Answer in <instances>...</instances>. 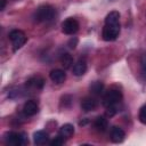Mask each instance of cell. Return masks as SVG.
Masks as SVG:
<instances>
[{
    "instance_id": "obj_16",
    "label": "cell",
    "mask_w": 146,
    "mask_h": 146,
    "mask_svg": "<svg viewBox=\"0 0 146 146\" xmlns=\"http://www.w3.org/2000/svg\"><path fill=\"white\" fill-rule=\"evenodd\" d=\"M59 59H60V64L63 65V67H64L65 70L70 68V67L73 65V58H72V56H71L70 54H67V52L62 54Z\"/></svg>"
},
{
    "instance_id": "obj_3",
    "label": "cell",
    "mask_w": 146,
    "mask_h": 146,
    "mask_svg": "<svg viewBox=\"0 0 146 146\" xmlns=\"http://www.w3.org/2000/svg\"><path fill=\"white\" fill-rule=\"evenodd\" d=\"M122 99V92L119 89H110L103 96V105L107 107H115Z\"/></svg>"
},
{
    "instance_id": "obj_21",
    "label": "cell",
    "mask_w": 146,
    "mask_h": 146,
    "mask_svg": "<svg viewBox=\"0 0 146 146\" xmlns=\"http://www.w3.org/2000/svg\"><path fill=\"white\" fill-rule=\"evenodd\" d=\"M76 43H78V39H76V38H74V39L72 38V39L68 41V44H70V48H71V49H74V48L76 47Z\"/></svg>"
},
{
    "instance_id": "obj_19",
    "label": "cell",
    "mask_w": 146,
    "mask_h": 146,
    "mask_svg": "<svg viewBox=\"0 0 146 146\" xmlns=\"http://www.w3.org/2000/svg\"><path fill=\"white\" fill-rule=\"evenodd\" d=\"M138 119H139V121H140L141 123L146 124V104L140 107L139 114H138Z\"/></svg>"
},
{
    "instance_id": "obj_14",
    "label": "cell",
    "mask_w": 146,
    "mask_h": 146,
    "mask_svg": "<svg viewBox=\"0 0 146 146\" xmlns=\"http://www.w3.org/2000/svg\"><path fill=\"white\" fill-rule=\"evenodd\" d=\"M62 137L64 138H70L73 136L74 133V127L71 123H65L59 128V132H58Z\"/></svg>"
},
{
    "instance_id": "obj_4",
    "label": "cell",
    "mask_w": 146,
    "mask_h": 146,
    "mask_svg": "<svg viewBox=\"0 0 146 146\" xmlns=\"http://www.w3.org/2000/svg\"><path fill=\"white\" fill-rule=\"evenodd\" d=\"M8 36L10 39L11 43H13L14 51H16L17 49L22 48L25 44V42H26V35L21 30H13V31H10Z\"/></svg>"
},
{
    "instance_id": "obj_17",
    "label": "cell",
    "mask_w": 146,
    "mask_h": 146,
    "mask_svg": "<svg viewBox=\"0 0 146 146\" xmlns=\"http://www.w3.org/2000/svg\"><path fill=\"white\" fill-rule=\"evenodd\" d=\"M95 128L98 130V131H105L107 125H108V122H107V119L104 117V116H98L96 120H95Z\"/></svg>"
},
{
    "instance_id": "obj_11",
    "label": "cell",
    "mask_w": 146,
    "mask_h": 146,
    "mask_svg": "<svg viewBox=\"0 0 146 146\" xmlns=\"http://www.w3.org/2000/svg\"><path fill=\"white\" fill-rule=\"evenodd\" d=\"M98 103L97 100L94 98V97H86L82 99L81 102V108L84 111V112H90V111H94L96 107H97Z\"/></svg>"
},
{
    "instance_id": "obj_5",
    "label": "cell",
    "mask_w": 146,
    "mask_h": 146,
    "mask_svg": "<svg viewBox=\"0 0 146 146\" xmlns=\"http://www.w3.org/2000/svg\"><path fill=\"white\" fill-rule=\"evenodd\" d=\"M5 140L8 145H11V146H22L24 145L27 139H26V136L25 133H22V132H8L5 137Z\"/></svg>"
},
{
    "instance_id": "obj_8",
    "label": "cell",
    "mask_w": 146,
    "mask_h": 146,
    "mask_svg": "<svg viewBox=\"0 0 146 146\" xmlns=\"http://www.w3.org/2000/svg\"><path fill=\"white\" fill-rule=\"evenodd\" d=\"M110 136H111V140H112L113 143L119 144V143H122V141L124 140L125 132L123 131L122 128L114 125V127L111 129V133H110Z\"/></svg>"
},
{
    "instance_id": "obj_15",
    "label": "cell",
    "mask_w": 146,
    "mask_h": 146,
    "mask_svg": "<svg viewBox=\"0 0 146 146\" xmlns=\"http://www.w3.org/2000/svg\"><path fill=\"white\" fill-rule=\"evenodd\" d=\"M89 89L92 95H100L104 91V83L102 81H94L89 86Z\"/></svg>"
},
{
    "instance_id": "obj_7",
    "label": "cell",
    "mask_w": 146,
    "mask_h": 146,
    "mask_svg": "<svg viewBox=\"0 0 146 146\" xmlns=\"http://www.w3.org/2000/svg\"><path fill=\"white\" fill-rule=\"evenodd\" d=\"M39 105L35 100H27L23 106V113L25 116H33L38 113Z\"/></svg>"
},
{
    "instance_id": "obj_22",
    "label": "cell",
    "mask_w": 146,
    "mask_h": 146,
    "mask_svg": "<svg viewBox=\"0 0 146 146\" xmlns=\"http://www.w3.org/2000/svg\"><path fill=\"white\" fill-rule=\"evenodd\" d=\"M5 6H6V0H1V7H0V9L3 10L5 9Z\"/></svg>"
},
{
    "instance_id": "obj_20",
    "label": "cell",
    "mask_w": 146,
    "mask_h": 146,
    "mask_svg": "<svg viewBox=\"0 0 146 146\" xmlns=\"http://www.w3.org/2000/svg\"><path fill=\"white\" fill-rule=\"evenodd\" d=\"M64 137H62L60 135H58L57 137H55L49 144H50V146H60V145H63L64 144Z\"/></svg>"
},
{
    "instance_id": "obj_13",
    "label": "cell",
    "mask_w": 146,
    "mask_h": 146,
    "mask_svg": "<svg viewBox=\"0 0 146 146\" xmlns=\"http://www.w3.org/2000/svg\"><path fill=\"white\" fill-rule=\"evenodd\" d=\"M33 141L35 145H44L49 141V135L43 130H39V131L34 132Z\"/></svg>"
},
{
    "instance_id": "obj_9",
    "label": "cell",
    "mask_w": 146,
    "mask_h": 146,
    "mask_svg": "<svg viewBox=\"0 0 146 146\" xmlns=\"http://www.w3.org/2000/svg\"><path fill=\"white\" fill-rule=\"evenodd\" d=\"M49 76H50V80H51L52 82L59 84V83H63V82L65 81V79H66V73L64 72V70L55 68V70H52V71L50 72Z\"/></svg>"
},
{
    "instance_id": "obj_12",
    "label": "cell",
    "mask_w": 146,
    "mask_h": 146,
    "mask_svg": "<svg viewBox=\"0 0 146 146\" xmlns=\"http://www.w3.org/2000/svg\"><path fill=\"white\" fill-rule=\"evenodd\" d=\"M72 71H73V74H74L75 76H81V75H83V74L86 73V71H87V62H86L83 58L79 59V60L73 65Z\"/></svg>"
},
{
    "instance_id": "obj_6",
    "label": "cell",
    "mask_w": 146,
    "mask_h": 146,
    "mask_svg": "<svg viewBox=\"0 0 146 146\" xmlns=\"http://www.w3.org/2000/svg\"><path fill=\"white\" fill-rule=\"evenodd\" d=\"M79 30V23L75 18L73 17H68L66 18L63 23H62V31L65 33V34H68V35H72L74 33H76Z\"/></svg>"
},
{
    "instance_id": "obj_2",
    "label": "cell",
    "mask_w": 146,
    "mask_h": 146,
    "mask_svg": "<svg viewBox=\"0 0 146 146\" xmlns=\"http://www.w3.org/2000/svg\"><path fill=\"white\" fill-rule=\"evenodd\" d=\"M55 8L50 5H42L38 7L33 14V18L36 22L44 23V22H50L55 17Z\"/></svg>"
},
{
    "instance_id": "obj_1",
    "label": "cell",
    "mask_w": 146,
    "mask_h": 146,
    "mask_svg": "<svg viewBox=\"0 0 146 146\" xmlns=\"http://www.w3.org/2000/svg\"><path fill=\"white\" fill-rule=\"evenodd\" d=\"M120 34V13L113 10L105 17V25L103 27L102 36L105 41H114Z\"/></svg>"
},
{
    "instance_id": "obj_10",
    "label": "cell",
    "mask_w": 146,
    "mask_h": 146,
    "mask_svg": "<svg viewBox=\"0 0 146 146\" xmlns=\"http://www.w3.org/2000/svg\"><path fill=\"white\" fill-rule=\"evenodd\" d=\"M44 80L41 76H33L26 81V87L33 90H41L43 88Z\"/></svg>"
},
{
    "instance_id": "obj_18",
    "label": "cell",
    "mask_w": 146,
    "mask_h": 146,
    "mask_svg": "<svg viewBox=\"0 0 146 146\" xmlns=\"http://www.w3.org/2000/svg\"><path fill=\"white\" fill-rule=\"evenodd\" d=\"M140 72L144 80H146V54H144L140 58Z\"/></svg>"
}]
</instances>
